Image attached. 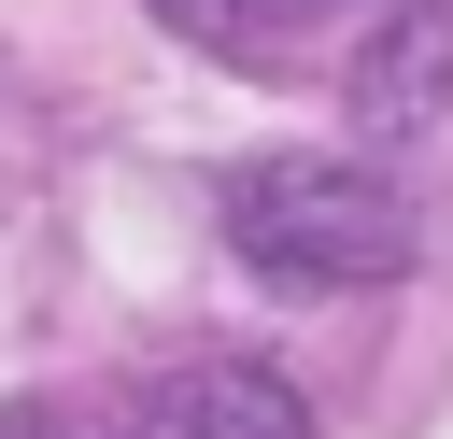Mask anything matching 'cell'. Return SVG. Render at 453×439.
I'll list each match as a JSON object with an SVG mask.
<instances>
[{
	"label": "cell",
	"instance_id": "cell-3",
	"mask_svg": "<svg viewBox=\"0 0 453 439\" xmlns=\"http://www.w3.org/2000/svg\"><path fill=\"white\" fill-rule=\"evenodd\" d=\"M184 42H212V57H255V42H297V28H326L340 0H156Z\"/></svg>",
	"mask_w": 453,
	"mask_h": 439
},
{
	"label": "cell",
	"instance_id": "cell-2",
	"mask_svg": "<svg viewBox=\"0 0 453 439\" xmlns=\"http://www.w3.org/2000/svg\"><path fill=\"white\" fill-rule=\"evenodd\" d=\"M0 439H311V411L283 397V368H170L142 382L127 411H85V397H0Z\"/></svg>",
	"mask_w": 453,
	"mask_h": 439
},
{
	"label": "cell",
	"instance_id": "cell-1",
	"mask_svg": "<svg viewBox=\"0 0 453 439\" xmlns=\"http://www.w3.org/2000/svg\"><path fill=\"white\" fill-rule=\"evenodd\" d=\"M226 255L283 297L396 283L411 269V198L368 156H255V170H226Z\"/></svg>",
	"mask_w": 453,
	"mask_h": 439
}]
</instances>
